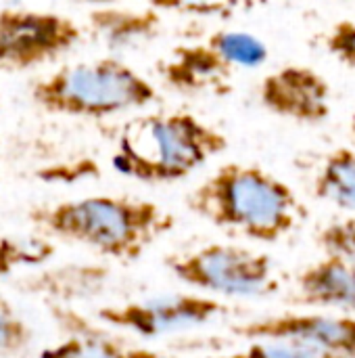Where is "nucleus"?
I'll return each instance as SVG.
<instances>
[{"label": "nucleus", "mask_w": 355, "mask_h": 358, "mask_svg": "<svg viewBox=\"0 0 355 358\" xmlns=\"http://www.w3.org/2000/svg\"><path fill=\"white\" fill-rule=\"evenodd\" d=\"M257 103L280 120L320 126L333 113V88L312 65L287 63L259 80Z\"/></svg>", "instance_id": "obj_8"}, {"label": "nucleus", "mask_w": 355, "mask_h": 358, "mask_svg": "<svg viewBox=\"0 0 355 358\" xmlns=\"http://www.w3.org/2000/svg\"><path fill=\"white\" fill-rule=\"evenodd\" d=\"M314 197L355 216V147H337L314 176Z\"/></svg>", "instance_id": "obj_14"}, {"label": "nucleus", "mask_w": 355, "mask_h": 358, "mask_svg": "<svg viewBox=\"0 0 355 358\" xmlns=\"http://www.w3.org/2000/svg\"><path fill=\"white\" fill-rule=\"evenodd\" d=\"M82 2H92V4H98V6H111V4H115L117 0H82ZM96 6V8H98Z\"/></svg>", "instance_id": "obj_21"}, {"label": "nucleus", "mask_w": 355, "mask_h": 358, "mask_svg": "<svg viewBox=\"0 0 355 358\" xmlns=\"http://www.w3.org/2000/svg\"><path fill=\"white\" fill-rule=\"evenodd\" d=\"M31 103L50 113L77 120H103L140 111L159 99L155 84L119 57L63 65L36 80Z\"/></svg>", "instance_id": "obj_4"}, {"label": "nucleus", "mask_w": 355, "mask_h": 358, "mask_svg": "<svg viewBox=\"0 0 355 358\" xmlns=\"http://www.w3.org/2000/svg\"><path fill=\"white\" fill-rule=\"evenodd\" d=\"M157 71L163 84L180 94H226L236 73L209 36L201 42L176 46L159 61Z\"/></svg>", "instance_id": "obj_10"}, {"label": "nucleus", "mask_w": 355, "mask_h": 358, "mask_svg": "<svg viewBox=\"0 0 355 358\" xmlns=\"http://www.w3.org/2000/svg\"><path fill=\"white\" fill-rule=\"evenodd\" d=\"M268 0H146L149 8L157 13H174L186 17L228 19L236 13L251 10Z\"/></svg>", "instance_id": "obj_15"}, {"label": "nucleus", "mask_w": 355, "mask_h": 358, "mask_svg": "<svg viewBox=\"0 0 355 358\" xmlns=\"http://www.w3.org/2000/svg\"><path fill=\"white\" fill-rule=\"evenodd\" d=\"M38 358H163V355L149 346L109 338L98 329H82L42 348Z\"/></svg>", "instance_id": "obj_13"}, {"label": "nucleus", "mask_w": 355, "mask_h": 358, "mask_svg": "<svg viewBox=\"0 0 355 358\" xmlns=\"http://www.w3.org/2000/svg\"><path fill=\"white\" fill-rule=\"evenodd\" d=\"M247 344L228 355H213L201 358H339L324 352L312 344L287 338H253Z\"/></svg>", "instance_id": "obj_16"}, {"label": "nucleus", "mask_w": 355, "mask_h": 358, "mask_svg": "<svg viewBox=\"0 0 355 358\" xmlns=\"http://www.w3.org/2000/svg\"><path fill=\"white\" fill-rule=\"evenodd\" d=\"M224 313L226 306L218 298L199 292H174L105 306L96 313V321L140 340H159L207 327Z\"/></svg>", "instance_id": "obj_6"}, {"label": "nucleus", "mask_w": 355, "mask_h": 358, "mask_svg": "<svg viewBox=\"0 0 355 358\" xmlns=\"http://www.w3.org/2000/svg\"><path fill=\"white\" fill-rule=\"evenodd\" d=\"M324 50L355 71V19L335 21L322 36Z\"/></svg>", "instance_id": "obj_20"}, {"label": "nucleus", "mask_w": 355, "mask_h": 358, "mask_svg": "<svg viewBox=\"0 0 355 358\" xmlns=\"http://www.w3.org/2000/svg\"><path fill=\"white\" fill-rule=\"evenodd\" d=\"M84 29L71 17L54 10H0V69L29 71L54 63L73 50Z\"/></svg>", "instance_id": "obj_7"}, {"label": "nucleus", "mask_w": 355, "mask_h": 358, "mask_svg": "<svg viewBox=\"0 0 355 358\" xmlns=\"http://www.w3.org/2000/svg\"><path fill=\"white\" fill-rule=\"evenodd\" d=\"M33 342V329L17 313V308L0 296V357L25 352Z\"/></svg>", "instance_id": "obj_17"}, {"label": "nucleus", "mask_w": 355, "mask_h": 358, "mask_svg": "<svg viewBox=\"0 0 355 358\" xmlns=\"http://www.w3.org/2000/svg\"><path fill=\"white\" fill-rule=\"evenodd\" d=\"M186 208L211 227L257 243H276L303 220L289 182L257 164L226 162L186 195Z\"/></svg>", "instance_id": "obj_1"}, {"label": "nucleus", "mask_w": 355, "mask_h": 358, "mask_svg": "<svg viewBox=\"0 0 355 358\" xmlns=\"http://www.w3.org/2000/svg\"><path fill=\"white\" fill-rule=\"evenodd\" d=\"M318 245L324 256L339 258L355 266V216H345L320 229Z\"/></svg>", "instance_id": "obj_19"}, {"label": "nucleus", "mask_w": 355, "mask_h": 358, "mask_svg": "<svg viewBox=\"0 0 355 358\" xmlns=\"http://www.w3.org/2000/svg\"><path fill=\"white\" fill-rule=\"evenodd\" d=\"M297 302L328 313L355 315V266L324 256L297 277Z\"/></svg>", "instance_id": "obj_12"}, {"label": "nucleus", "mask_w": 355, "mask_h": 358, "mask_svg": "<svg viewBox=\"0 0 355 358\" xmlns=\"http://www.w3.org/2000/svg\"><path fill=\"white\" fill-rule=\"evenodd\" d=\"M88 29L109 50V55L123 59V55L144 50L161 34V15L153 8L132 10L121 6H98L88 15Z\"/></svg>", "instance_id": "obj_11"}, {"label": "nucleus", "mask_w": 355, "mask_h": 358, "mask_svg": "<svg viewBox=\"0 0 355 358\" xmlns=\"http://www.w3.org/2000/svg\"><path fill=\"white\" fill-rule=\"evenodd\" d=\"M228 149L222 130L190 111H153L128 120L117 136L113 168L144 185L188 178Z\"/></svg>", "instance_id": "obj_3"}, {"label": "nucleus", "mask_w": 355, "mask_h": 358, "mask_svg": "<svg viewBox=\"0 0 355 358\" xmlns=\"http://www.w3.org/2000/svg\"><path fill=\"white\" fill-rule=\"evenodd\" d=\"M349 134H352V138H354L355 143V113L352 115V120H349Z\"/></svg>", "instance_id": "obj_22"}, {"label": "nucleus", "mask_w": 355, "mask_h": 358, "mask_svg": "<svg viewBox=\"0 0 355 358\" xmlns=\"http://www.w3.org/2000/svg\"><path fill=\"white\" fill-rule=\"evenodd\" d=\"M232 331L241 340L287 338L312 344L339 358H355V315L328 310L282 313L243 323Z\"/></svg>", "instance_id": "obj_9"}, {"label": "nucleus", "mask_w": 355, "mask_h": 358, "mask_svg": "<svg viewBox=\"0 0 355 358\" xmlns=\"http://www.w3.org/2000/svg\"><path fill=\"white\" fill-rule=\"evenodd\" d=\"M165 266L182 285L218 300H262L280 287L272 258L239 243H207L167 258Z\"/></svg>", "instance_id": "obj_5"}, {"label": "nucleus", "mask_w": 355, "mask_h": 358, "mask_svg": "<svg viewBox=\"0 0 355 358\" xmlns=\"http://www.w3.org/2000/svg\"><path fill=\"white\" fill-rule=\"evenodd\" d=\"M54 248L46 239H0V275L10 273L15 266L23 264H40L50 258Z\"/></svg>", "instance_id": "obj_18"}, {"label": "nucleus", "mask_w": 355, "mask_h": 358, "mask_svg": "<svg viewBox=\"0 0 355 358\" xmlns=\"http://www.w3.org/2000/svg\"><path fill=\"white\" fill-rule=\"evenodd\" d=\"M29 220L46 237L88 248L119 262L142 258L176 224V216L159 203L130 195L63 199L31 210Z\"/></svg>", "instance_id": "obj_2"}]
</instances>
